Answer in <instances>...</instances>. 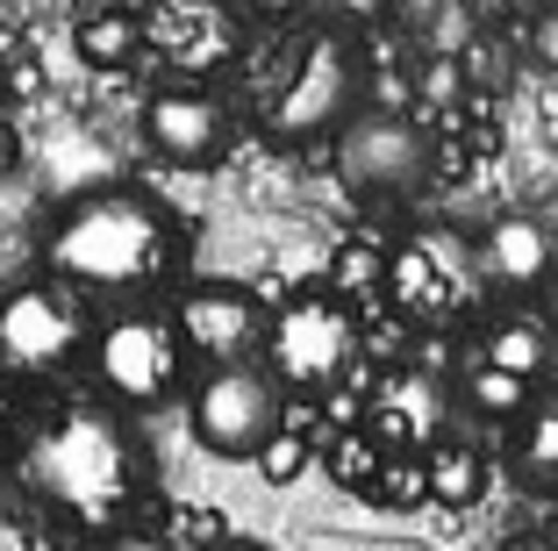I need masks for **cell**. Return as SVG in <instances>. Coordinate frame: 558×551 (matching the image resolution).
Masks as SVG:
<instances>
[{
	"label": "cell",
	"mask_w": 558,
	"mask_h": 551,
	"mask_svg": "<svg viewBox=\"0 0 558 551\" xmlns=\"http://www.w3.org/2000/svg\"><path fill=\"white\" fill-rule=\"evenodd\" d=\"M359 86H365V65L359 50L344 44V36H315L308 50H301L294 80H287V94L272 100V130L279 136H344L351 122H359Z\"/></svg>",
	"instance_id": "52a82bcc"
},
{
	"label": "cell",
	"mask_w": 558,
	"mask_h": 551,
	"mask_svg": "<svg viewBox=\"0 0 558 551\" xmlns=\"http://www.w3.org/2000/svg\"><path fill=\"white\" fill-rule=\"evenodd\" d=\"M337 179L359 201H409L437 179V136L401 108H365L337 136Z\"/></svg>",
	"instance_id": "5b68a950"
},
{
	"label": "cell",
	"mask_w": 558,
	"mask_h": 551,
	"mask_svg": "<svg viewBox=\"0 0 558 551\" xmlns=\"http://www.w3.org/2000/svg\"><path fill=\"white\" fill-rule=\"evenodd\" d=\"M465 402H473V416H494V422L530 416V380H515V373H501V366H487V358H473V366H465Z\"/></svg>",
	"instance_id": "ac0fdd59"
},
{
	"label": "cell",
	"mask_w": 558,
	"mask_h": 551,
	"mask_svg": "<svg viewBox=\"0 0 558 551\" xmlns=\"http://www.w3.org/2000/svg\"><path fill=\"white\" fill-rule=\"evenodd\" d=\"M351 351H359V323H351V309L337 294H301V301H287V309L272 315V344H265L272 380H287V387H329V380L351 366Z\"/></svg>",
	"instance_id": "ba28073f"
},
{
	"label": "cell",
	"mask_w": 558,
	"mask_h": 551,
	"mask_svg": "<svg viewBox=\"0 0 558 551\" xmlns=\"http://www.w3.org/2000/svg\"><path fill=\"white\" fill-rule=\"evenodd\" d=\"M544 309H551V323H558V273H551V287H544Z\"/></svg>",
	"instance_id": "484cf974"
},
{
	"label": "cell",
	"mask_w": 558,
	"mask_h": 551,
	"mask_svg": "<svg viewBox=\"0 0 558 551\" xmlns=\"http://www.w3.org/2000/svg\"><path fill=\"white\" fill-rule=\"evenodd\" d=\"M558 273V237L537 215H501V223L480 237V279L509 294H544Z\"/></svg>",
	"instance_id": "4fadbf2b"
},
{
	"label": "cell",
	"mask_w": 558,
	"mask_h": 551,
	"mask_svg": "<svg viewBox=\"0 0 558 551\" xmlns=\"http://www.w3.org/2000/svg\"><path fill=\"white\" fill-rule=\"evenodd\" d=\"M258 472H265L272 487H294L301 472H308V444H301L294 430H279V438H272V452L258 458Z\"/></svg>",
	"instance_id": "ffe728a7"
},
{
	"label": "cell",
	"mask_w": 558,
	"mask_h": 551,
	"mask_svg": "<svg viewBox=\"0 0 558 551\" xmlns=\"http://www.w3.org/2000/svg\"><path fill=\"white\" fill-rule=\"evenodd\" d=\"M108 551H172V544H165L158 530H116V537H108Z\"/></svg>",
	"instance_id": "603a6c76"
},
{
	"label": "cell",
	"mask_w": 558,
	"mask_h": 551,
	"mask_svg": "<svg viewBox=\"0 0 558 551\" xmlns=\"http://www.w3.org/2000/svg\"><path fill=\"white\" fill-rule=\"evenodd\" d=\"M480 358L501 366V373H515V380H537L544 366H551V323H544V315H501V323H487V337H480Z\"/></svg>",
	"instance_id": "5bb4252c"
},
{
	"label": "cell",
	"mask_w": 558,
	"mask_h": 551,
	"mask_svg": "<svg viewBox=\"0 0 558 551\" xmlns=\"http://www.w3.org/2000/svg\"><path fill=\"white\" fill-rule=\"evenodd\" d=\"M186 430H194L201 452L258 466L272 452V438L287 430V402H279L272 366H215V373H201L194 402H186Z\"/></svg>",
	"instance_id": "3957f363"
},
{
	"label": "cell",
	"mask_w": 558,
	"mask_h": 551,
	"mask_svg": "<svg viewBox=\"0 0 558 551\" xmlns=\"http://www.w3.org/2000/svg\"><path fill=\"white\" fill-rule=\"evenodd\" d=\"M530 58L558 72V8H544V15L530 22Z\"/></svg>",
	"instance_id": "44dd1931"
},
{
	"label": "cell",
	"mask_w": 558,
	"mask_h": 551,
	"mask_svg": "<svg viewBox=\"0 0 558 551\" xmlns=\"http://www.w3.org/2000/svg\"><path fill=\"white\" fill-rule=\"evenodd\" d=\"M329 472H337V487H365V494H373L379 472H387V452L359 430V438H344L337 452H329Z\"/></svg>",
	"instance_id": "d6986e66"
},
{
	"label": "cell",
	"mask_w": 558,
	"mask_h": 551,
	"mask_svg": "<svg viewBox=\"0 0 558 551\" xmlns=\"http://www.w3.org/2000/svg\"><path fill=\"white\" fill-rule=\"evenodd\" d=\"M480 287V251L451 229H423L387 259V294L409 315H451Z\"/></svg>",
	"instance_id": "30bf717a"
},
{
	"label": "cell",
	"mask_w": 558,
	"mask_h": 551,
	"mask_svg": "<svg viewBox=\"0 0 558 551\" xmlns=\"http://www.w3.org/2000/svg\"><path fill=\"white\" fill-rule=\"evenodd\" d=\"M144 136L172 165H208L222 151V108L201 86H158L144 100Z\"/></svg>",
	"instance_id": "8fae6325"
},
{
	"label": "cell",
	"mask_w": 558,
	"mask_h": 551,
	"mask_svg": "<svg viewBox=\"0 0 558 551\" xmlns=\"http://www.w3.org/2000/svg\"><path fill=\"white\" fill-rule=\"evenodd\" d=\"M29 480L80 523H116L144 494V444L108 408H65L44 422L29 452Z\"/></svg>",
	"instance_id": "7a4b0ae2"
},
{
	"label": "cell",
	"mask_w": 558,
	"mask_h": 551,
	"mask_svg": "<svg viewBox=\"0 0 558 551\" xmlns=\"http://www.w3.org/2000/svg\"><path fill=\"white\" fill-rule=\"evenodd\" d=\"M72 44H80V58L94 72H122L136 58V44H144V22L122 15V8H100V15H86L80 29H72Z\"/></svg>",
	"instance_id": "2e32d148"
},
{
	"label": "cell",
	"mask_w": 558,
	"mask_h": 551,
	"mask_svg": "<svg viewBox=\"0 0 558 551\" xmlns=\"http://www.w3.org/2000/svg\"><path fill=\"white\" fill-rule=\"evenodd\" d=\"M94 373L122 408H158L180 394L186 380V337L172 315L158 309H122L100 323L94 337Z\"/></svg>",
	"instance_id": "8992f818"
},
{
	"label": "cell",
	"mask_w": 558,
	"mask_h": 551,
	"mask_svg": "<svg viewBox=\"0 0 558 551\" xmlns=\"http://www.w3.org/2000/svg\"><path fill=\"white\" fill-rule=\"evenodd\" d=\"M208 551H265V544H251V537H215Z\"/></svg>",
	"instance_id": "d4e9b609"
},
{
	"label": "cell",
	"mask_w": 558,
	"mask_h": 551,
	"mask_svg": "<svg viewBox=\"0 0 558 551\" xmlns=\"http://www.w3.org/2000/svg\"><path fill=\"white\" fill-rule=\"evenodd\" d=\"M501 551H537V544H530V537H509V544H501Z\"/></svg>",
	"instance_id": "4316f807"
},
{
	"label": "cell",
	"mask_w": 558,
	"mask_h": 551,
	"mask_svg": "<svg viewBox=\"0 0 558 551\" xmlns=\"http://www.w3.org/2000/svg\"><path fill=\"white\" fill-rule=\"evenodd\" d=\"M423 472H429V502H444V508H473L487 494V458L459 438H444L437 452H423Z\"/></svg>",
	"instance_id": "9a60e30c"
},
{
	"label": "cell",
	"mask_w": 558,
	"mask_h": 551,
	"mask_svg": "<svg viewBox=\"0 0 558 551\" xmlns=\"http://www.w3.org/2000/svg\"><path fill=\"white\" fill-rule=\"evenodd\" d=\"M172 323H180L186 351L208 358L215 366H258V351L272 344V309H265L251 287H230V279H215V287H186L172 301Z\"/></svg>",
	"instance_id": "9c48e42d"
},
{
	"label": "cell",
	"mask_w": 558,
	"mask_h": 551,
	"mask_svg": "<svg viewBox=\"0 0 558 551\" xmlns=\"http://www.w3.org/2000/svg\"><path fill=\"white\" fill-rule=\"evenodd\" d=\"M515 472L530 487H558V408H530L515 422Z\"/></svg>",
	"instance_id": "e0dca14e"
},
{
	"label": "cell",
	"mask_w": 558,
	"mask_h": 551,
	"mask_svg": "<svg viewBox=\"0 0 558 551\" xmlns=\"http://www.w3.org/2000/svg\"><path fill=\"white\" fill-rule=\"evenodd\" d=\"M44 265L72 294H150L180 265V223L136 187H94L58 208Z\"/></svg>",
	"instance_id": "6da1fadb"
},
{
	"label": "cell",
	"mask_w": 558,
	"mask_h": 551,
	"mask_svg": "<svg viewBox=\"0 0 558 551\" xmlns=\"http://www.w3.org/2000/svg\"><path fill=\"white\" fill-rule=\"evenodd\" d=\"M94 301L58 279H36V287H15L0 301V373L29 380V373H58L72 358H94Z\"/></svg>",
	"instance_id": "277c9868"
},
{
	"label": "cell",
	"mask_w": 558,
	"mask_h": 551,
	"mask_svg": "<svg viewBox=\"0 0 558 551\" xmlns=\"http://www.w3.org/2000/svg\"><path fill=\"white\" fill-rule=\"evenodd\" d=\"M15 416H22V394H15V380L0 373V430H8V422H15Z\"/></svg>",
	"instance_id": "cb8c5ba5"
},
{
	"label": "cell",
	"mask_w": 558,
	"mask_h": 551,
	"mask_svg": "<svg viewBox=\"0 0 558 551\" xmlns=\"http://www.w3.org/2000/svg\"><path fill=\"white\" fill-rule=\"evenodd\" d=\"M423 94L429 100H459V65H451V58H437V65H429V80H423Z\"/></svg>",
	"instance_id": "7402d4cb"
},
{
	"label": "cell",
	"mask_w": 558,
	"mask_h": 551,
	"mask_svg": "<svg viewBox=\"0 0 558 551\" xmlns=\"http://www.w3.org/2000/svg\"><path fill=\"white\" fill-rule=\"evenodd\" d=\"M437 430H444V394L429 387V373H395L387 387L373 394V408H365V438L379 444L387 458H415V444H429L437 452Z\"/></svg>",
	"instance_id": "7c38bea8"
}]
</instances>
